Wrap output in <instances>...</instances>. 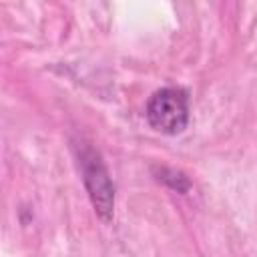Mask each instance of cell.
Here are the masks:
<instances>
[{"label": "cell", "instance_id": "1", "mask_svg": "<svg viewBox=\"0 0 257 257\" xmlns=\"http://www.w3.org/2000/svg\"><path fill=\"white\" fill-rule=\"evenodd\" d=\"M78 163L82 171V183L94 207V213L100 221L108 223L114 215V185L110 181V173L100 157L90 145L78 147Z\"/></svg>", "mask_w": 257, "mask_h": 257}, {"label": "cell", "instance_id": "2", "mask_svg": "<svg viewBox=\"0 0 257 257\" xmlns=\"http://www.w3.org/2000/svg\"><path fill=\"white\" fill-rule=\"evenodd\" d=\"M149 124L163 135H179L189 124V94L181 86L155 90L145 108Z\"/></svg>", "mask_w": 257, "mask_h": 257}, {"label": "cell", "instance_id": "3", "mask_svg": "<svg viewBox=\"0 0 257 257\" xmlns=\"http://www.w3.org/2000/svg\"><path fill=\"white\" fill-rule=\"evenodd\" d=\"M155 175H157V179H159L161 183H165L167 187H171V189L177 191V193H187L189 187H191L189 179H187L181 171L167 169V167H159V169H155Z\"/></svg>", "mask_w": 257, "mask_h": 257}]
</instances>
